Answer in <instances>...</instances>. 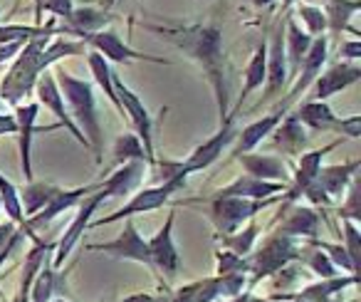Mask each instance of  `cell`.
I'll return each mask as SVG.
<instances>
[{
    "instance_id": "obj_13",
    "label": "cell",
    "mask_w": 361,
    "mask_h": 302,
    "mask_svg": "<svg viewBox=\"0 0 361 302\" xmlns=\"http://www.w3.org/2000/svg\"><path fill=\"white\" fill-rule=\"evenodd\" d=\"M82 42L87 45V50H94L104 57L106 62H136V60H144V62H154V65H171V60L166 57H154V55H146V52H136L134 47H129L114 30H99V32H92V35L82 37Z\"/></svg>"
},
{
    "instance_id": "obj_14",
    "label": "cell",
    "mask_w": 361,
    "mask_h": 302,
    "mask_svg": "<svg viewBox=\"0 0 361 302\" xmlns=\"http://www.w3.org/2000/svg\"><path fill=\"white\" fill-rule=\"evenodd\" d=\"M32 92L37 95V104L45 107V109H50L52 114L57 116L60 126H65V129L70 131V134L75 136V139L80 141L82 146H87V149H90V141H87V136L80 131V126H77L75 121H72L70 109H67V104H65V97H62L60 87H57L55 75H52L50 70H45L40 77H37L35 90H32Z\"/></svg>"
},
{
    "instance_id": "obj_32",
    "label": "cell",
    "mask_w": 361,
    "mask_h": 302,
    "mask_svg": "<svg viewBox=\"0 0 361 302\" xmlns=\"http://www.w3.org/2000/svg\"><path fill=\"white\" fill-rule=\"evenodd\" d=\"M260 233H262V228L257 226L255 218H252V221H247L245 228H238L235 233H228V236H218V238H221V243H223V250H231L240 258H247L252 253V248H255Z\"/></svg>"
},
{
    "instance_id": "obj_29",
    "label": "cell",
    "mask_w": 361,
    "mask_h": 302,
    "mask_svg": "<svg viewBox=\"0 0 361 302\" xmlns=\"http://www.w3.org/2000/svg\"><path fill=\"white\" fill-rule=\"evenodd\" d=\"M322 11L326 18V32L331 37H339L346 30L356 35V30L351 28V18L361 11V0H326V6Z\"/></svg>"
},
{
    "instance_id": "obj_50",
    "label": "cell",
    "mask_w": 361,
    "mask_h": 302,
    "mask_svg": "<svg viewBox=\"0 0 361 302\" xmlns=\"http://www.w3.org/2000/svg\"><path fill=\"white\" fill-rule=\"evenodd\" d=\"M250 292H252V290L243 292V295H238V297H228V300H218V302H247V297H250Z\"/></svg>"
},
{
    "instance_id": "obj_12",
    "label": "cell",
    "mask_w": 361,
    "mask_h": 302,
    "mask_svg": "<svg viewBox=\"0 0 361 302\" xmlns=\"http://www.w3.org/2000/svg\"><path fill=\"white\" fill-rule=\"evenodd\" d=\"M341 141H344V139H341ZM341 141H331V144L322 146V149H314V151H302L300 159H297L295 171H292L290 183H287L285 193H282V201H285V206H292V203L300 201L302 193H305V188L310 186V183H314L319 169L324 167V159L329 157L331 151H334Z\"/></svg>"
},
{
    "instance_id": "obj_34",
    "label": "cell",
    "mask_w": 361,
    "mask_h": 302,
    "mask_svg": "<svg viewBox=\"0 0 361 302\" xmlns=\"http://www.w3.org/2000/svg\"><path fill=\"white\" fill-rule=\"evenodd\" d=\"M300 260L314 272L317 277H336V275H346V272H339V267L326 258L324 250H319L317 246H312L307 241V246H300Z\"/></svg>"
},
{
    "instance_id": "obj_58",
    "label": "cell",
    "mask_w": 361,
    "mask_h": 302,
    "mask_svg": "<svg viewBox=\"0 0 361 302\" xmlns=\"http://www.w3.org/2000/svg\"><path fill=\"white\" fill-rule=\"evenodd\" d=\"M0 211H3V201H0Z\"/></svg>"
},
{
    "instance_id": "obj_53",
    "label": "cell",
    "mask_w": 361,
    "mask_h": 302,
    "mask_svg": "<svg viewBox=\"0 0 361 302\" xmlns=\"http://www.w3.org/2000/svg\"><path fill=\"white\" fill-rule=\"evenodd\" d=\"M35 16H37V23H35V25H42V23H40V0H35Z\"/></svg>"
},
{
    "instance_id": "obj_52",
    "label": "cell",
    "mask_w": 361,
    "mask_h": 302,
    "mask_svg": "<svg viewBox=\"0 0 361 302\" xmlns=\"http://www.w3.org/2000/svg\"><path fill=\"white\" fill-rule=\"evenodd\" d=\"M250 3H252V6H255V8H260V11H262V8L272 6V3H275V0H250Z\"/></svg>"
},
{
    "instance_id": "obj_9",
    "label": "cell",
    "mask_w": 361,
    "mask_h": 302,
    "mask_svg": "<svg viewBox=\"0 0 361 302\" xmlns=\"http://www.w3.org/2000/svg\"><path fill=\"white\" fill-rule=\"evenodd\" d=\"M173 223H176V211H169L164 226L146 241L149 243L151 267H154V272L166 285H171L180 270V253L173 241Z\"/></svg>"
},
{
    "instance_id": "obj_18",
    "label": "cell",
    "mask_w": 361,
    "mask_h": 302,
    "mask_svg": "<svg viewBox=\"0 0 361 302\" xmlns=\"http://www.w3.org/2000/svg\"><path fill=\"white\" fill-rule=\"evenodd\" d=\"M13 116L18 121V146H20V171L23 179L27 181H35L32 179V136L37 129V114H40V104L37 102H20L18 107H13Z\"/></svg>"
},
{
    "instance_id": "obj_22",
    "label": "cell",
    "mask_w": 361,
    "mask_h": 302,
    "mask_svg": "<svg viewBox=\"0 0 361 302\" xmlns=\"http://www.w3.org/2000/svg\"><path fill=\"white\" fill-rule=\"evenodd\" d=\"M287 188V183H275V181H260V179H252L247 174L238 176L233 183L218 188L216 196H235V198H250V201H265V198L282 196Z\"/></svg>"
},
{
    "instance_id": "obj_28",
    "label": "cell",
    "mask_w": 361,
    "mask_h": 302,
    "mask_svg": "<svg viewBox=\"0 0 361 302\" xmlns=\"http://www.w3.org/2000/svg\"><path fill=\"white\" fill-rule=\"evenodd\" d=\"M265 65H267V42L262 40L260 45L255 47V52H252L250 62L245 65V72H243V75H245V85H243L240 97H238V102H235V109H231V114H235V116L240 114L247 97L265 85Z\"/></svg>"
},
{
    "instance_id": "obj_11",
    "label": "cell",
    "mask_w": 361,
    "mask_h": 302,
    "mask_svg": "<svg viewBox=\"0 0 361 302\" xmlns=\"http://www.w3.org/2000/svg\"><path fill=\"white\" fill-rule=\"evenodd\" d=\"M87 250H99V253H106V255L116 258V260H131V262H139V265H146L149 270H154V267H151L149 243L141 238L134 218H126L124 228H121L114 241L90 243Z\"/></svg>"
},
{
    "instance_id": "obj_31",
    "label": "cell",
    "mask_w": 361,
    "mask_h": 302,
    "mask_svg": "<svg viewBox=\"0 0 361 302\" xmlns=\"http://www.w3.org/2000/svg\"><path fill=\"white\" fill-rule=\"evenodd\" d=\"M60 186H52V183H45V181H27L23 186L20 193V206H23V216L30 218L35 213H40L42 208L50 203V198L55 196V191Z\"/></svg>"
},
{
    "instance_id": "obj_46",
    "label": "cell",
    "mask_w": 361,
    "mask_h": 302,
    "mask_svg": "<svg viewBox=\"0 0 361 302\" xmlns=\"http://www.w3.org/2000/svg\"><path fill=\"white\" fill-rule=\"evenodd\" d=\"M339 57H341V62H359L361 60V42H359V37L341 42V45H339Z\"/></svg>"
},
{
    "instance_id": "obj_19",
    "label": "cell",
    "mask_w": 361,
    "mask_h": 302,
    "mask_svg": "<svg viewBox=\"0 0 361 302\" xmlns=\"http://www.w3.org/2000/svg\"><path fill=\"white\" fill-rule=\"evenodd\" d=\"M277 223V231L275 233H282V236L287 238H295V241H300V238H305V241H312V238L319 236V211L312 206H307V203H297V206H292L290 211H280L275 218Z\"/></svg>"
},
{
    "instance_id": "obj_37",
    "label": "cell",
    "mask_w": 361,
    "mask_h": 302,
    "mask_svg": "<svg viewBox=\"0 0 361 302\" xmlns=\"http://www.w3.org/2000/svg\"><path fill=\"white\" fill-rule=\"evenodd\" d=\"M297 18L302 20V28L310 32L312 37L326 35V18L324 11L317 6H310V3H297Z\"/></svg>"
},
{
    "instance_id": "obj_45",
    "label": "cell",
    "mask_w": 361,
    "mask_h": 302,
    "mask_svg": "<svg viewBox=\"0 0 361 302\" xmlns=\"http://www.w3.org/2000/svg\"><path fill=\"white\" fill-rule=\"evenodd\" d=\"M191 295H193V282H188L183 287L164 292L161 297H156V302H191Z\"/></svg>"
},
{
    "instance_id": "obj_5",
    "label": "cell",
    "mask_w": 361,
    "mask_h": 302,
    "mask_svg": "<svg viewBox=\"0 0 361 302\" xmlns=\"http://www.w3.org/2000/svg\"><path fill=\"white\" fill-rule=\"evenodd\" d=\"M300 260V243L295 238H287L282 233H270L262 241L260 248H252V253L247 255L250 262V280H247V290L262 282L265 277L280 275L290 262Z\"/></svg>"
},
{
    "instance_id": "obj_49",
    "label": "cell",
    "mask_w": 361,
    "mask_h": 302,
    "mask_svg": "<svg viewBox=\"0 0 361 302\" xmlns=\"http://www.w3.org/2000/svg\"><path fill=\"white\" fill-rule=\"evenodd\" d=\"M119 302H156V297L151 292H131V295H126Z\"/></svg>"
},
{
    "instance_id": "obj_1",
    "label": "cell",
    "mask_w": 361,
    "mask_h": 302,
    "mask_svg": "<svg viewBox=\"0 0 361 302\" xmlns=\"http://www.w3.org/2000/svg\"><path fill=\"white\" fill-rule=\"evenodd\" d=\"M149 30L159 32L161 37L176 45L186 57H191L206 75L208 85L216 97L218 107V124L226 121L231 114V95H228L226 80V50H223V32L218 25H206V23H193V25H149Z\"/></svg>"
},
{
    "instance_id": "obj_10",
    "label": "cell",
    "mask_w": 361,
    "mask_h": 302,
    "mask_svg": "<svg viewBox=\"0 0 361 302\" xmlns=\"http://www.w3.org/2000/svg\"><path fill=\"white\" fill-rule=\"evenodd\" d=\"M287 80H290V70H287V55H285V18L275 28L270 42H267V65H265V95L260 97L252 109H262L265 104H270L275 97L282 95Z\"/></svg>"
},
{
    "instance_id": "obj_35",
    "label": "cell",
    "mask_w": 361,
    "mask_h": 302,
    "mask_svg": "<svg viewBox=\"0 0 361 302\" xmlns=\"http://www.w3.org/2000/svg\"><path fill=\"white\" fill-rule=\"evenodd\" d=\"M111 157H114L111 167H121V164H126V162H146L144 146H141L139 136H136L134 131H124V134L114 141ZM146 167H149V164H146Z\"/></svg>"
},
{
    "instance_id": "obj_2",
    "label": "cell",
    "mask_w": 361,
    "mask_h": 302,
    "mask_svg": "<svg viewBox=\"0 0 361 302\" xmlns=\"http://www.w3.org/2000/svg\"><path fill=\"white\" fill-rule=\"evenodd\" d=\"M87 45L82 40H72V37H55V35H42L32 37L23 45V50L11 62L6 77L0 82V99L8 107H18L20 102L27 99L35 90L37 77L45 70H50L55 62L65 60V57L85 55Z\"/></svg>"
},
{
    "instance_id": "obj_54",
    "label": "cell",
    "mask_w": 361,
    "mask_h": 302,
    "mask_svg": "<svg viewBox=\"0 0 361 302\" xmlns=\"http://www.w3.org/2000/svg\"><path fill=\"white\" fill-rule=\"evenodd\" d=\"M247 302H270V300H267V297H255V295H252V292H250V297H247Z\"/></svg>"
},
{
    "instance_id": "obj_38",
    "label": "cell",
    "mask_w": 361,
    "mask_h": 302,
    "mask_svg": "<svg viewBox=\"0 0 361 302\" xmlns=\"http://www.w3.org/2000/svg\"><path fill=\"white\" fill-rule=\"evenodd\" d=\"M310 243L319 248V250H324L326 258L339 267V272H346V275H359V270L354 267L349 253H346V248L341 246V243H326V241H319V238H312Z\"/></svg>"
},
{
    "instance_id": "obj_26",
    "label": "cell",
    "mask_w": 361,
    "mask_h": 302,
    "mask_svg": "<svg viewBox=\"0 0 361 302\" xmlns=\"http://www.w3.org/2000/svg\"><path fill=\"white\" fill-rule=\"evenodd\" d=\"M292 114L307 131H336V126H339V116L331 111L329 102L305 99Z\"/></svg>"
},
{
    "instance_id": "obj_16",
    "label": "cell",
    "mask_w": 361,
    "mask_h": 302,
    "mask_svg": "<svg viewBox=\"0 0 361 302\" xmlns=\"http://www.w3.org/2000/svg\"><path fill=\"white\" fill-rule=\"evenodd\" d=\"M351 285H359V275H336V277H319L297 292H275L267 300L270 302H334L341 290Z\"/></svg>"
},
{
    "instance_id": "obj_39",
    "label": "cell",
    "mask_w": 361,
    "mask_h": 302,
    "mask_svg": "<svg viewBox=\"0 0 361 302\" xmlns=\"http://www.w3.org/2000/svg\"><path fill=\"white\" fill-rule=\"evenodd\" d=\"M341 246L346 248L351 262H354V267L359 270V267H361V231H359V223L349 221V218H341Z\"/></svg>"
},
{
    "instance_id": "obj_3",
    "label": "cell",
    "mask_w": 361,
    "mask_h": 302,
    "mask_svg": "<svg viewBox=\"0 0 361 302\" xmlns=\"http://www.w3.org/2000/svg\"><path fill=\"white\" fill-rule=\"evenodd\" d=\"M57 87H60L65 104L70 109V116L80 131L90 141V151L94 154V162L102 164V154H104V134H102L99 124V111H97V97L94 85L80 77L70 75V72H57L55 75Z\"/></svg>"
},
{
    "instance_id": "obj_40",
    "label": "cell",
    "mask_w": 361,
    "mask_h": 302,
    "mask_svg": "<svg viewBox=\"0 0 361 302\" xmlns=\"http://www.w3.org/2000/svg\"><path fill=\"white\" fill-rule=\"evenodd\" d=\"M344 196H346V201L339 206V218H349V221L359 223L361 221V181H359V176L351 179Z\"/></svg>"
},
{
    "instance_id": "obj_44",
    "label": "cell",
    "mask_w": 361,
    "mask_h": 302,
    "mask_svg": "<svg viewBox=\"0 0 361 302\" xmlns=\"http://www.w3.org/2000/svg\"><path fill=\"white\" fill-rule=\"evenodd\" d=\"M72 0H40V16H42V11H47V13H52L55 18H62L65 20L67 16L72 13Z\"/></svg>"
},
{
    "instance_id": "obj_21",
    "label": "cell",
    "mask_w": 361,
    "mask_h": 302,
    "mask_svg": "<svg viewBox=\"0 0 361 302\" xmlns=\"http://www.w3.org/2000/svg\"><path fill=\"white\" fill-rule=\"evenodd\" d=\"M240 167L245 169L247 176L260 179V181H275V183H290V171L287 164L275 154H260V151H247L238 157Z\"/></svg>"
},
{
    "instance_id": "obj_4",
    "label": "cell",
    "mask_w": 361,
    "mask_h": 302,
    "mask_svg": "<svg viewBox=\"0 0 361 302\" xmlns=\"http://www.w3.org/2000/svg\"><path fill=\"white\" fill-rule=\"evenodd\" d=\"M156 167H161V183L159 186H149V188H141L136 191V196H131L119 211L109 213L104 218H92L90 226L87 228H102V226H111L116 221H126V218H134L139 213H151L156 208L166 206L171 201V196L178 191H183L188 183V176L186 174H180L176 169V162H156Z\"/></svg>"
},
{
    "instance_id": "obj_25",
    "label": "cell",
    "mask_w": 361,
    "mask_h": 302,
    "mask_svg": "<svg viewBox=\"0 0 361 302\" xmlns=\"http://www.w3.org/2000/svg\"><path fill=\"white\" fill-rule=\"evenodd\" d=\"M270 136H272V146L280 154L285 151L287 157H300L302 149L307 146V129L297 121V116L292 111H287L285 119L275 126V131Z\"/></svg>"
},
{
    "instance_id": "obj_57",
    "label": "cell",
    "mask_w": 361,
    "mask_h": 302,
    "mask_svg": "<svg viewBox=\"0 0 361 302\" xmlns=\"http://www.w3.org/2000/svg\"><path fill=\"white\" fill-rule=\"evenodd\" d=\"M3 109H6V104H3V99H0V111H3Z\"/></svg>"
},
{
    "instance_id": "obj_47",
    "label": "cell",
    "mask_w": 361,
    "mask_h": 302,
    "mask_svg": "<svg viewBox=\"0 0 361 302\" xmlns=\"http://www.w3.org/2000/svg\"><path fill=\"white\" fill-rule=\"evenodd\" d=\"M18 131V121L13 111H0V136H13Z\"/></svg>"
},
{
    "instance_id": "obj_8",
    "label": "cell",
    "mask_w": 361,
    "mask_h": 302,
    "mask_svg": "<svg viewBox=\"0 0 361 302\" xmlns=\"http://www.w3.org/2000/svg\"><path fill=\"white\" fill-rule=\"evenodd\" d=\"M114 92L119 97L121 107H124V114H126V121L131 124L134 134L139 136L141 146H144V157H146V164L149 167H156V151H154V116L149 114L146 104L139 99L134 90L129 85H124L119 75L114 72Z\"/></svg>"
},
{
    "instance_id": "obj_6",
    "label": "cell",
    "mask_w": 361,
    "mask_h": 302,
    "mask_svg": "<svg viewBox=\"0 0 361 302\" xmlns=\"http://www.w3.org/2000/svg\"><path fill=\"white\" fill-rule=\"evenodd\" d=\"M282 201V196L265 198V201H250V198H235V196H211L206 203V216L216 226L218 236H228L243 228L247 221L265 211L267 206Z\"/></svg>"
},
{
    "instance_id": "obj_43",
    "label": "cell",
    "mask_w": 361,
    "mask_h": 302,
    "mask_svg": "<svg viewBox=\"0 0 361 302\" xmlns=\"http://www.w3.org/2000/svg\"><path fill=\"white\" fill-rule=\"evenodd\" d=\"M336 134H341V139H359L361 136V116L351 114L339 119V126H336Z\"/></svg>"
},
{
    "instance_id": "obj_56",
    "label": "cell",
    "mask_w": 361,
    "mask_h": 302,
    "mask_svg": "<svg viewBox=\"0 0 361 302\" xmlns=\"http://www.w3.org/2000/svg\"><path fill=\"white\" fill-rule=\"evenodd\" d=\"M114 3H116V0H106V8H109V6H114Z\"/></svg>"
},
{
    "instance_id": "obj_59",
    "label": "cell",
    "mask_w": 361,
    "mask_h": 302,
    "mask_svg": "<svg viewBox=\"0 0 361 302\" xmlns=\"http://www.w3.org/2000/svg\"><path fill=\"white\" fill-rule=\"evenodd\" d=\"M13 302H18V297H16V300H13Z\"/></svg>"
},
{
    "instance_id": "obj_51",
    "label": "cell",
    "mask_w": 361,
    "mask_h": 302,
    "mask_svg": "<svg viewBox=\"0 0 361 302\" xmlns=\"http://www.w3.org/2000/svg\"><path fill=\"white\" fill-rule=\"evenodd\" d=\"M297 3H300V0H282V6H280V11H282V13H290V11H292V8H295V6H297Z\"/></svg>"
},
{
    "instance_id": "obj_7",
    "label": "cell",
    "mask_w": 361,
    "mask_h": 302,
    "mask_svg": "<svg viewBox=\"0 0 361 302\" xmlns=\"http://www.w3.org/2000/svg\"><path fill=\"white\" fill-rule=\"evenodd\" d=\"M235 119H238L235 114H228L226 121H221V124H218L216 134L208 136L206 141H201V144H198L196 149L188 154V159H183V162H176V169H178L180 174H186V176H193V174L211 169L213 164L223 157V151H226L228 146L235 141V136H238Z\"/></svg>"
},
{
    "instance_id": "obj_42",
    "label": "cell",
    "mask_w": 361,
    "mask_h": 302,
    "mask_svg": "<svg viewBox=\"0 0 361 302\" xmlns=\"http://www.w3.org/2000/svg\"><path fill=\"white\" fill-rule=\"evenodd\" d=\"M218 300H221V282H218V275L193 280L191 302H218Z\"/></svg>"
},
{
    "instance_id": "obj_30",
    "label": "cell",
    "mask_w": 361,
    "mask_h": 302,
    "mask_svg": "<svg viewBox=\"0 0 361 302\" xmlns=\"http://www.w3.org/2000/svg\"><path fill=\"white\" fill-rule=\"evenodd\" d=\"M87 65H90V72L94 77V85L99 87L102 92L106 95V99L111 102V107L116 109V114L126 121V114H124V107H121L119 97L114 92V70H111V62H106L99 52H87Z\"/></svg>"
},
{
    "instance_id": "obj_23",
    "label": "cell",
    "mask_w": 361,
    "mask_h": 302,
    "mask_svg": "<svg viewBox=\"0 0 361 302\" xmlns=\"http://www.w3.org/2000/svg\"><path fill=\"white\" fill-rule=\"evenodd\" d=\"M312 40H314V37L292 18V13H285V55H287L290 77H297L302 60H305L307 50L312 47Z\"/></svg>"
},
{
    "instance_id": "obj_48",
    "label": "cell",
    "mask_w": 361,
    "mask_h": 302,
    "mask_svg": "<svg viewBox=\"0 0 361 302\" xmlns=\"http://www.w3.org/2000/svg\"><path fill=\"white\" fill-rule=\"evenodd\" d=\"M16 231H18V226L13 221H8V223H0V253H3V248L11 243V238L16 236Z\"/></svg>"
},
{
    "instance_id": "obj_36",
    "label": "cell",
    "mask_w": 361,
    "mask_h": 302,
    "mask_svg": "<svg viewBox=\"0 0 361 302\" xmlns=\"http://www.w3.org/2000/svg\"><path fill=\"white\" fill-rule=\"evenodd\" d=\"M20 188L6 176V174L0 171V201H3V208H6L8 218L16 223L18 228L25 223V216H23V206H20Z\"/></svg>"
},
{
    "instance_id": "obj_41",
    "label": "cell",
    "mask_w": 361,
    "mask_h": 302,
    "mask_svg": "<svg viewBox=\"0 0 361 302\" xmlns=\"http://www.w3.org/2000/svg\"><path fill=\"white\" fill-rule=\"evenodd\" d=\"M228 272H250L247 258H240L231 250H216V275H228Z\"/></svg>"
},
{
    "instance_id": "obj_33",
    "label": "cell",
    "mask_w": 361,
    "mask_h": 302,
    "mask_svg": "<svg viewBox=\"0 0 361 302\" xmlns=\"http://www.w3.org/2000/svg\"><path fill=\"white\" fill-rule=\"evenodd\" d=\"M55 287H57V272H55V267H52V255H47L40 267V272H37L35 280H32V285H30L27 302H50Z\"/></svg>"
},
{
    "instance_id": "obj_55",
    "label": "cell",
    "mask_w": 361,
    "mask_h": 302,
    "mask_svg": "<svg viewBox=\"0 0 361 302\" xmlns=\"http://www.w3.org/2000/svg\"><path fill=\"white\" fill-rule=\"evenodd\" d=\"M50 302H70V300H65V297H57V300H50Z\"/></svg>"
},
{
    "instance_id": "obj_27",
    "label": "cell",
    "mask_w": 361,
    "mask_h": 302,
    "mask_svg": "<svg viewBox=\"0 0 361 302\" xmlns=\"http://www.w3.org/2000/svg\"><path fill=\"white\" fill-rule=\"evenodd\" d=\"M361 169V159H354V162L346 164H331V167H322L319 174H317L314 181L324 188L326 196L334 201V198L344 196L346 186L351 183V179L356 176V171Z\"/></svg>"
},
{
    "instance_id": "obj_24",
    "label": "cell",
    "mask_w": 361,
    "mask_h": 302,
    "mask_svg": "<svg viewBox=\"0 0 361 302\" xmlns=\"http://www.w3.org/2000/svg\"><path fill=\"white\" fill-rule=\"evenodd\" d=\"M114 20L109 11H97V8H72V13L65 18V28L62 30L75 35L77 40L92 35V32L106 30V25Z\"/></svg>"
},
{
    "instance_id": "obj_17",
    "label": "cell",
    "mask_w": 361,
    "mask_h": 302,
    "mask_svg": "<svg viewBox=\"0 0 361 302\" xmlns=\"http://www.w3.org/2000/svg\"><path fill=\"white\" fill-rule=\"evenodd\" d=\"M361 80V67L359 62H336V65L326 67L319 72L314 82H312V92L307 99L314 102H329L334 95L349 90L351 85Z\"/></svg>"
},
{
    "instance_id": "obj_20",
    "label": "cell",
    "mask_w": 361,
    "mask_h": 302,
    "mask_svg": "<svg viewBox=\"0 0 361 302\" xmlns=\"http://www.w3.org/2000/svg\"><path fill=\"white\" fill-rule=\"evenodd\" d=\"M290 109H285V107H275V111H270V114L260 116V119L250 121L247 126H243V129H238V136H235V151H233V157H240V154H247V151H255L257 144H262V141L267 139V136L275 131V126L280 124L282 119H285V114Z\"/></svg>"
},
{
    "instance_id": "obj_15",
    "label": "cell",
    "mask_w": 361,
    "mask_h": 302,
    "mask_svg": "<svg viewBox=\"0 0 361 302\" xmlns=\"http://www.w3.org/2000/svg\"><path fill=\"white\" fill-rule=\"evenodd\" d=\"M326 57H329V37H326V35L314 37V40H312V47L307 50L305 60H302V65H300V72H297L295 87H292V90L287 92V97L280 102V107L290 109V107L295 104V102L300 99V97L305 95L307 90H310L312 82H314L317 77H319V72L324 70Z\"/></svg>"
}]
</instances>
